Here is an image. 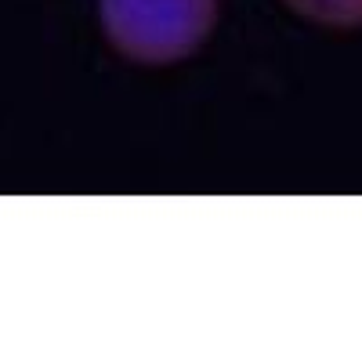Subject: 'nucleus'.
Segmentation results:
<instances>
[{
    "label": "nucleus",
    "instance_id": "1",
    "mask_svg": "<svg viewBox=\"0 0 362 362\" xmlns=\"http://www.w3.org/2000/svg\"><path fill=\"white\" fill-rule=\"evenodd\" d=\"M214 0H102V22L116 47L145 62L189 54L210 29Z\"/></svg>",
    "mask_w": 362,
    "mask_h": 362
},
{
    "label": "nucleus",
    "instance_id": "2",
    "mask_svg": "<svg viewBox=\"0 0 362 362\" xmlns=\"http://www.w3.org/2000/svg\"><path fill=\"white\" fill-rule=\"evenodd\" d=\"M286 4L322 25H362V0H286Z\"/></svg>",
    "mask_w": 362,
    "mask_h": 362
}]
</instances>
